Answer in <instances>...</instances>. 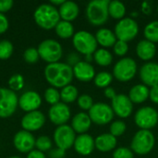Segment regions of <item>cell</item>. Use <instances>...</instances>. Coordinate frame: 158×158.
Returning <instances> with one entry per match:
<instances>
[{"label":"cell","mask_w":158,"mask_h":158,"mask_svg":"<svg viewBox=\"0 0 158 158\" xmlns=\"http://www.w3.org/2000/svg\"><path fill=\"white\" fill-rule=\"evenodd\" d=\"M73 69L67 63L56 62L48 64L44 69V78L54 88H64L73 80Z\"/></svg>","instance_id":"obj_1"},{"label":"cell","mask_w":158,"mask_h":158,"mask_svg":"<svg viewBox=\"0 0 158 158\" xmlns=\"http://www.w3.org/2000/svg\"><path fill=\"white\" fill-rule=\"evenodd\" d=\"M33 19L40 28L46 31L55 29L61 20L58 9L51 4L40 5L33 13Z\"/></svg>","instance_id":"obj_2"},{"label":"cell","mask_w":158,"mask_h":158,"mask_svg":"<svg viewBox=\"0 0 158 158\" xmlns=\"http://www.w3.org/2000/svg\"><path fill=\"white\" fill-rule=\"evenodd\" d=\"M108 4L109 0H93L89 2L86 7V17L90 24L102 26L106 23L109 18Z\"/></svg>","instance_id":"obj_3"},{"label":"cell","mask_w":158,"mask_h":158,"mask_svg":"<svg viewBox=\"0 0 158 158\" xmlns=\"http://www.w3.org/2000/svg\"><path fill=\"white\" fill-rule=\"evenodd\" d=\"M156 138L151 131L140 130L138 131L131 143V151L139 156H145L149 154L155 147Z\"/></svg>","instance_id":"obj_4"},{"label":"cell","mask_w":158,"mask_h":158,"mask_svg":"<svg viewBox=\"0 0 158 158\" xmlns=\"http://www.w3.org/2000/svg\"><path fill=\"white\" fill-rule=\"evenodd\" d=\"M72 44L77 52L83 56L94 55L98 49L95 36L87 31H79L72 37Z\"/></svg>","instance_id":"obj_5"},{"label":"cell","mask_w":158,"mask_h":158,"mask_svg":"<svg viewBox=\"0 0 158 158\" xmlns=\"http://www.w3.org/2000/svg\"><path fill=\"white\" fill-rule=\"evenodd\" d=\"M37 50L40 58L47 62L48 64L59 62L63 55V49L61 44L57 41L53 39L44 40L38 45Z\"/></svg>","instance_id":"obj_6"},{"label":"cell","mask_w":158,"mask_h":158,"mask_svg":"<svg viewBox=\"0 0 158 158\" xmlns=\"http://www.w3.org/2000/svg\"><path fill=\"white\" fill-rule=\"evenodd\" d=\"M136 72V61L131 57H123L115 64L113 69V77L120 82H127L135 77Z\"/></svg>","instance_id":"obj_7"},{"label":"cell","mask_w":158,"mask_h":158,"mask_svg":"<svg viewBox=\"0 0 158 158\" xmlns=\"http://www.w3.org/2000/svg\"><path fill=\"white\" fill-rule=\"evenodd\" d=\"M118 40L129 43L139 33V25L132 18H124L116 24L114 30Z\"/></svg>","instance_id":"obj_8"},{"label":"cell","mask_w":158,"mask_h":158,"mask_svg":"<svg viewBox=\"0 0 158 158\" xmlns=\"http://www.w3.org/2000/svg\"><path fill=\"white\" fill-rule=\"evenodd\" d=\"M88 115L93 123L103 126L110 123L114 118V111L111 106L100 102L94 103L92 108L88 111Z\"/></svg>","instance_id":"obj_9"},{"label":"cell","mask_w":158,"mask_h":158,"mask_svg":"<svg viewBox=\"0 0 158 158\" xmlns=\"http://www.w3.org/2000/svg\"><path fill=\"white\" fill-rule=\"evenodd\" d=\"M19 106V98L15 92L10 89L0 87V118L11 117Z\"/></svg>","instance_id":"obj_10"},{"label":"cell","mask_w":158,"mask_h":158,"mask_svg":"<svg viewBox=\"0 0 158 158\" xmlns=\"http://www.w3.org/2000/svg\"><path fill=\"white\" fill-rule=\"evenodd\" d=\"M134 121L140 130L150 131L157 125L158 112L152 106L141 107L134 116Z\"/></svg>","instance_id":"obj_11"},{"label":"cell","mask_w":158,"mask_h":158,"mask_svg":"<svg viewBox=\"0 0 158 158\" xmlns=\"http://www.w3.org/2000/svg\"><path fill=\"white\" fill-rule=\"evenodd\" d=\"M76 132L67 124L58 126L54 132V141L57 148L67 151L70 149L76 140Z\"/></svg>","instance_id":"obj_12"},{"label":"cell","mask_w":158,"mask_h":158,"mask_svg":"<svg viewBox=\"0 0 158 158\" xmlns=\"http://www.w3.org/2000/svg\"><path fill=\"white\" fill-rule=\"evenodd\" d=\"M111 107L114 113L120 118H129L133 111V104L127 94H118L111 101Z\"/></svg>","instance_id":"obj_13"},{"label":"cell","mask_w":158,"mask_h":158,"mask_svg":"<svg viewBox=\"0 0 158 158\" xmlns=\"http://www.w3.org/2000/svg\"><path fill=\"white\" fill-rule=\"evenodd\" d=\"M71 113L70 108L68 105L60 102L56 105L51 106L49 111H48V118L50 121L58 126L65 125L70 118Z\"/></svg>","instance_id":"obj_14"},{"label":"cell","mask_w":158,"mask_h":158,"mask_svg":"<svg viewBox=\"0 0 158 158\" xmlns=\"http://www.w3.org/2000/svg\"><path fill=\"white\" fill-rule=\"evenodd\" d=\"M45 123V117L41 111H32L26 113L21 119V127L24 131L31 132L43 128Z\"/></svg>","instance_id":"obj_15"},{"label":"cell","mask_w":158,"mask_h":158,"mask_svg":"<svg viewBox=\"0 0 158 158\" xmlns=\"http://www.w3.org/2000/svg\"><path fill=\"white\" fill-rule=\"evenodd\" d=\"M35 138L33 135L24 130L18 131L13 138L15 148L20 153H30L35 147Z\"/></svg>","instance_id":"obj_16"},{"label":"cell","mask_w":158,"mask_h":158,"mask_svg":"<svg viewBox=\"0 0 158 158\" xmlns=\"http://www.w3.org/2000/svg\"><path fill=\"white\" fill-rule=\"evenodd\" d=\"M140 78L147 87L158 85V63L150 61L143 64L140 69Z\"/></svg>","instance_id":"obj_17"},{"label":"cell","mask_w":158,"mask_h":158,"mask_svg":"<svg viewBox=\"0 0 158 158\" xmlns=\"http://www.w3.org/2000/svg\"><path fill=\"white\" fill-rule=\"evenodd\" d=\"M42 104L41 95L34 91H28L21 94L19 98V106L25 112H32L38 110Z\"/></svg>","instance_id":"obj_18"},{"label":"cell","mask_w":158,"mask_h":158,"mask_svg":"<svg viewBox=\"0 0 158 158\" xmlns=\"http://www.w3.org/2000/svg\"><path fill=\"white\" fill-rule=\"evenodd\" d=\"M73 147L79 155L84 156H89L95 149L94 139L87 133L80 134L76 137Z\"/></svg>","instance_id":"obj_19"},{"label":"cell","mask_w":158,"mask_h":158,"mask_svg":"<svg viewBox=\"0 0 158 158\" xmlns=\"http://www.w3.org/2000/svg\"><path fill=\"white\" fill-rule=\"evenodd\" d=\"M73 75L74 77L83 82H89L94 79L96 73L94 68L92 64L86 61H80L73 68Z\"/></svg>","instance_id":"obj_20"},{"label":"cell","mask_w":158,"mask_h":158,"mask_svg":"<svg viewBox=\"0 0 158 158\" xmlns=\"http://www.w3.org/2000/svg\"><path fill=\"white\" fill-rule=\"evenodd\" d=\"M136 54L143 61L150 62L156 54V44L144 39L138 43L136 46Z\"/></svg>","instance_id":"obj_21"},{"label":"cell","mask_w":158,"mask_h":158,"mask_svg":"<svg viewBox=\"0 0 158 158\" xmlns=\"http://www.w3.org/2000/svg\"><path fill=\"white\" fill-rule=\"evenodd\" d=\"M92 123L88 113L80 112L73 117L71 120V128L76 133H79V135L84 134L90 130Z\"/></svg>","instance_id":"obj_22"},{"label":"cell","mask_w":158,"mask_h":158,"mask_svg":"<svg viewBox=\"0 0 158 158\" xmlns=\"http://www.w3.org/2000/svg\"><path fill=\"white\" fill-rule=\"evenodd\" d=\"M58 12L61 20L71 22L77 19L80 13L79 6L73 1H65L59 7Z\"/></svg>","instance_id":"obj_23"},{"label":"cell","mask_w":158,"mask_h":158,"mask_svg":"<svg viewBox=\"0 0 158 158\" xmlns=\"http://www.w3.org/2000/svg\"><path fill=\"white\" fill-rule=\"evenodd\" d=\"M94 143H95V149H97L102 153H107L116 148L118 141L117 138L114 137L112 134L103 133L94 139Z\"/></svg>","instance_id":"obj_24"},{"label":"cell","mask_w":158,"mask_h":158,"mask_svg":"<svg viewBox=\"0 0 158 158\" xmlns=\"http://www.w3.org/2000/svg\"><path fill=\"white\" fill-rule=\"evenodd\" d=\"M95 39L99 45L102 46V48H108L114 46L116 42L118 41L115 32L107 28H102L99 29L95 33Z\"/></svg>","instance_id":"obj_25"},{"label":"cell","mask_w":158,"mask_h":158,"mask_svg":"<svg viewBox=\"0 0 158 158\" xmlns=\"http://www.w3.org/2000/svg\"><path fill=\"white\" fill-rule=\"evenodd\" d=\"M150 88L144 84H136L131 87L129 93V98L132 104H142L149 98Z\"/></svg>","instance_id":"obj_26"},{"label":"cell","mask_w":158,"mask_h":158,"mask_svg":"<svg viewBox=\"0 0 158 158\" xmlns=\"http://www.w3.org/2000/svg\"><path fill=\"white\" fill-rule=\"evenodd\" d=\"M108 14L109 17L115 19H122L126 15V6L125 5L118 0L109 1L108 4Z\"/></svg>","instance_id":"obj_27"},{"label":"cell","mask_w":158,"mask_h":158,"mask_svg":"<svg viewBox=\"0 0 158 158\" xmlns=\"http://www.w3.org/2000/svg\"><path fill=\"white\" fill-rule=\"evenodd\" d=\"M55 31L56 35L61 39H69L73 37L74 33V26L71 22L60 20L55 28Z\"/></svg>","instance_id":"obj_28"},{"label":"cell","mask_w":158,"mask_h":158,"mask_svg":"<svg viewBox=\"0 0 158 158\" xmlns=\"http://www.w3.org/2000/svg\"><path fill=\"white\" fill-rule=\"evenodd\" d=\"M94 60L101 67H107L113 62V55L106 48H99L94 54Z\"/></svg>","instance_id":"obj_29"},{"label":"cell","mask_w":158,"mask_h":158,"mask_svg":"<svg viewBox=\"0 0 158 158\" xmlns=\"http://www.w3.org/2000/svg\"><path fill=\"white\" fill-rule=\"evenodd\" d=\"M79 97V92L78 89L74 85H67L60 91V98L62 100V103L64 104H70L76 101Z\"/></svg>","instance_id":"obj_30"},{"label":"cell","mask_w":158,"mask_h":158,"mask_svg":"<svg viewBox=\"0 0 158 158\" xmlns=\"http://www.w3.org/2000/svg\"><path fill=\"white\" fill-rule=\"evenodd\" d=\"M113 78H114L113 74H111L107 71H101V72L96 73V75L94 79V82L96 87L106 89V88L109 87V85L113 81Z\"/></svg>","instance_id":"obj_31"},{"label":"cell","mask_w":158,"mask_h":158,"mask_svg":"<svg viewBox=\"0 0 158 158\" xmlns=\"http://www.w3.org/2000/svg\"><path fill=\"white\" fill-rule=\"evenodd\" d=\"M144 37L146 40L156 44L158 43V20L149 22L143 31Z\"/></svg>","instance_id":"obj_32"},{"label":"cell","mask_w":158,"mask_h":158,"mask_svg":"<svg viewBox=\"0 0 158 158\" xmlns=\"http://www.w3.org/2000/svg\"><path fill=\"white\" fill-rule=\"evenodd\" d=\"M44 100L47 104L51 105V106H54V105H56L58 103H60V92L54 88V87H49L45 90L44 92Z\"/></svg>","instance_id":"obj_33"},{"label":"cell","mask_w":158,"mask_h":158,"mask_svg":"<svg viewBox=\"0 0 158 158\" xmlns=\"http://www.w3.org/2000/svg\"><path fill=\"white\" fill-rule=\"evenodd\" d=\"M126 131L127 125L123 120H115L110 124L109 127V133L116 138L122 136L126 132Z\"/></svg>","instance_id":"obj_34"},{"label":"cell","mask_w":158,"mask_h":158,"mask_svg":"<svg viewBox=\"0 0 158 158\" xmlns=\"http://www.w3.org/2000/svg\"><path fill=\"white\" fill-rule=\"evenodd\" d=\"M14 51V47L11 42L7 40L0 41V60L8 59Z\"/></svg>","instance_id":"obj_35"},{"label":"cell","mask_w":158,"mask_h":158,"mask_svg":"<svg viewBox=\"0 0 158 158\" xmlns=\"http://www.w3.org/2000/svg\"><path fill=\"white\" fill-rule=\"evenodd\" d=\"M8 86L9 89L13 92H18L21 90L24 87V78L19 73L12 75L8 80Z\"/></svg>","instance_id":"obj_36"},{"label":"cell","mask_w":158,"mask_h":158,"mask_svg":"<svg viewBox=\"0 0 158 158\" xmlns=\"http://www.w3.org/2000/svg\"><path fill=\"white\" fill-rule=\"evenodd\" d=\"M35 147L38 151L42 153L49 151L52 148V141L47 136H40L39 138L36 139Z\"/></svg>","instance_id":"obj_37"},{"label":"cell","mask_w":158,"mask_h":158,"mask_svg":"<svg viewBox=\"0 0 158 158\" xmlns=\"http://www.w3.org/2000/svg\"><path fill=\"white\" fill-rule=\"evenodd\" d=\"M77 103H78L79 107L84 111H89L94 104L92 96L86 94L80 95L77 99Z\"/></svg>","instance_id":"obj_38"},{"label":"cell","mask_w":158,"mask_h":158,"mask_svg":"<svg viewBox=\"0 0 158 158\" xmlns=\"http://www.w3.org/2000/svg\"><path fill=\"white\" fill-rule=\"evenodd\" d=\"M23 58H24L25 62H27L28 64H34V63H36L39 60V58H40L38 50L36 48H33V47L27 48L24 51Z\"/></svg>","instance_id":"obj_39"},{"label":"cell","mask_w":158,"mask_h":158,"mask_svg":"<svg viewBox=\"0 0 158 158\" xmlns=\"http://www.w3.org/2000/svg\"><path fill=\"white\" fill-rule=\"evenodd\" d=\"M134 153L131 151V149L128 147H118L115 149L113 153V158H133Z\"/></svg>","instance_id":"obj_40"},{"label":"cell","mask_w":158,"mask_h":158,"mask_svg":"<svg viewBox=\"0 0 158 158\" xmlns=\"http://www.w3.org/2000/svg\"><path fill=\"white\" fill-rule=\"evenodd\" d=\"M114 53L118 56H124L129 51V44L126 42L118 40L113 46Z\"/></svg>","instance_id":"obj_41"},{"label":"cell","mask_w":158,"mask_h":158,"mask_svg":"<svg viewBox=\"0 0 158 158\" xmlns=\"http://www.w3.org/2000/svg\"><path fill=\"white\" fill-rule=\"evenodd\" d=\"M13 4L12 0H0V13L4 14L9 11L12 8Z\"/></svg>","instance_id":"obj_42"},{"label":"cell","mask_w":158,"mask_h":158,"mask_svg":"<svg viewBox=\"0 0 158 158\" xmlns=\"http://www.w3.org/2000/svg\"><path fill=\"white\" fill-rule=\"evenodd\" d=\"M9 23H8V19L6 17V15L0 13V34L5 33L7 29H8Z\"/></svg>","instance_id":"obj_43"},{"label":"cell","mask_w":158,"mask_h":158,"mask_svg":"<svg viewBox=\"0 0 158 158\" xmlns=\"http://www.w3.org/2000/svg\"><path fill=\"white\" fill-rule=\"evenodd\" d=\"M67 60H68V63H67V64L69 65L71 68H73L75 65H77L80 61H81V58H80V56H79V55L76 54V53H71V54H69V55L68 56Z\"/></svg>","instance_id":"obj_44"},{"label":"cell","mask_w":158,"mask_h":158,"mask_svg":"<svg viewBox=\"0 0 158 158\" xmlns=\"http://www.w3.org/2000/svg\"><path fill=\"white\" fill-rule=\"evenodd\" d=\"M65 155H66V151L61 150L57 147L56 149H51V151L49 152L50 158H64Z\"/></svg>","instance_id":"obj_45"},{"label":"cell","mask_w":158,"mask_h":158,"mask_svg":"<svg viewBox=\"0 0 158 158\" xmlns=\"http://www.w3.org/2000/svg\"><path fill=\"white\" fill-rule=\"evenodd\" d=\"M149 98L154 104L158 105V85L150 88V90H149Z\"/></svg>","instance_id":"obj_46"},{"label":"cell","mask_w":158,"mask_h":158,"mask_svg":"<svg viewBox=\"0 0 158 158\" xmlns=\"http://www.w3.org/2000/svg\"><path fill=\"white\" fill-rule=\"evenodd\" d=\"M117 94H118L116 93L115 89L112 88V87H107V88L104 89V95H105L106 98L110 99L111 101L117 96Z\"/></svg>","instance_id":"obj_47"},{"label":"cell","mask_w":158,"mask_h":158,"mask_svg":"<svg viewBox=\"0 0 158 158\" xmlns=\"http://www.w3.org/2000/svg\"><path fill=\"white\" fill-rule=\"evenodd\" d=\"M27 158H46L44 154L38 151V150H32L31 152H30L27 156Z\"/></svg>","instance_id":"obj_48"},{"label":"cell","mask_w":158,"mask_h":158,"mask_svg":"<svg viewBox=\"0 0 158 158\" xmlns=\"http://www.w3.org/2000/svg\"><path fill=\"white\" fill-rule=\"evenodd\" d=\"M64 2H65V0H51L49 4H51L52 6H56H56L59 7Z\"/></svg>","instance_id":"obj_49"},{"label":"cell","mask_w":158,"mask_h":158,"mask_svg":"<svg viewBox=\"0 0 158 158\" xmlns=\"http://www.w3.org/2000/svg\"><path fill=\"white\" fill-rule=\"evenodd\" d=\"M85 56V60L84 61H86V62H88L90 64L94 60V55H87V56Z\"/></svg>","instance_id":"obj_50"},{"label":"cell","mask_w":158,"mask_h":158,"mask_svg":"<svg viewBox=\"0 0 158 158\" xmlns=\"http://www.w3.org/2000/svg\"><path fill=\"white\" fill-rule=\"evenodd\" d=\"M8 158H21V157H19V156H11V157H8Z\"/></svg>","instance_id":"obj_51"},{"label":"cell","mask_w":158,"mask_h":158,"mask_svg":"<svg viewBox=\"0 0 158 158\" xmlns=\"http://www.w3.org/2000/svg\"><path fill=\"white\" fill-rule=\"evenodd\" d=\"M157 11H158V6H157Z\"/></svg>","instance_id":"obj_52"}]
</instances>
